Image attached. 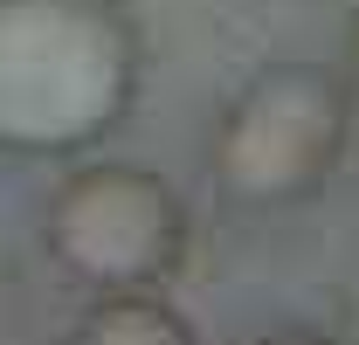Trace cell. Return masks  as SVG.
<instances>
[{
	"mask_svg": "<svg viewBox=\"0 0 359 345\" xmlns=\"http://www.w3.org/2000/svg\"><path fill=\"white\" fill-rule=\"evenodd\" d=\"M346 69H353V90H359V21H353V35H346Z\"/></svg>",
	"mask_w": 359,
	"mask_h": 345,
	"instance_id": "cell-6",
	"label": "cell"
},
{
	"mask_svg": "<svg viewBox=\"0 0 359 345\" xmlns=\"http://www.w3.org/2000/svg\"><path fill=\"white\" fill-rule=\"evenodd\" d=\"M256 345H339V339H325V332H304V325H283V332H263Z\"/></svg>",
	"mask_w": 359,
	"mask_h": 345,
	"instance_id": "cell-5",
	"label": "cell"
},
{
	"mask_svg": "<svg viewBox=\"0 0 359 345\" xmlns=\"http://www.w3.org/2000/svg\"><path fill=\"white\" fill-rule=\"evenodd\" d=\"M353 97L318 62H269L228 104L215 138V180L235 208H297L346 152Z\"/></svg>",
	"mask_w": 359,
	"mask_h": 345,
	"instance_id": "cell-2",
	"label": "cell"
},
{
	"mask_svg": "<svg viewBox=\"0 0 359 345\" xmlns=\"http://www.w3.org/2000/svg\"><path fill=\"white\" fill-rule=\"evenodd\" d=\"M138 62L118 0H0V152H90L132 111Z\"/></svg>",
	"mask_w": 359,
	"mask_h": 345,
	"instance_id": "cell-1",
	"label": "cell"
},
{
	"mask_svg": "<svg viewBox=\"0 0 359 345\" xmlns=\"http://www.w3.org/2000/svg\"><path fill=\"white\" fill-rule=\"evenodd\" d=\"M48 256L90 290H159L187 256V208L145 166L97 159L48 194Z\"/></svg>",
	"mask_w": 359,
	"mask_h": 345,
	"instance_id": "cell-3",
	"label": "cell"
},
{
	"mask_svg": "<svg viewBox=\"0 0 359 345\" xmlns=\"http://www.w3.org/2000/svg\"><path fill=\"white\" fill-rule=\"evenodd\" d=\"M69 345H194L187 318L173 304H159L152 290H111L76 318Z\"/></svg>",
	"mask_w": 359,
	"mask_h": 345,
	"instance_id": "cell-4",
	"label": "cell"
}]
</instances>
